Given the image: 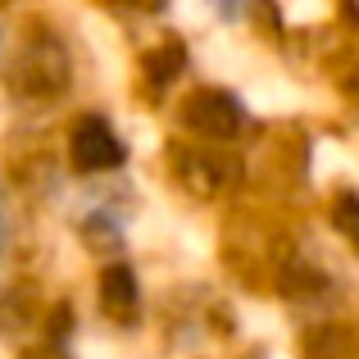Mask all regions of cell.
<instances>
[{
  "mask_svg": "<svg viewBox=\"0 0 359 359\" xmlns=\"http://www.w3.org/2000/svg\"><path fill=\"white\" fill-rule=\"evenodd\" d=\"M69 159L82 173H109V168H118L128 159V146H123L118 132L100 114H87V118L73 123V132H69Z\"/></svg>",
  "mask_w": 359,
  "mask_h": 359,
  "instance_id": "obj_1",
  "label": "cell"
},
{
  "mask_svg": "<svg viewBox=\"0 0 359 359\" xmlns=\"http://www.w3.org/2000/svg\"><path fill=\"white\" fill-rule=\"evenodd\" d=\"M182 123L191 132H201V137H210V141H232L241 132V105L228 96V91H214V87H201V91H191V96L182 100Z\"/></svg>",
  "mask_w": 359,
  "mask_h": 359,
  "instance_id": "obj_2",
  "label": "cell"
},
{
  "mask_svg": "<svg viewBox=\"0 0 359 359\" xmlns=\"http://www.w3.org/2000/svg\"><path fill=\"white\" fill-rule=\"evenodd\" d=\"M177 177L182 187H191L196 196H219L223 187H232L237 168L219 155V150H191V146H177Z\"/></svg>",
  "mask_w": 359,
  "mask_h": 359,
  "instance_id": "obj_3",
  "label": "cell"
},
{
  "mask_svg": "<svg viewBox=\"0 0 359 359\" xmlns=\"http://www.w3.org/2000/svg\"><path fill=\"white\" fill-rule=\"evenodd\" d=\"M100 309H105L114 323H137L141 314V296H137V278H132L128 264H109L100 273Z\"/></svg>",
  "mask_w": 359,
  "mask_h": 359,
  "instance_id": "obj_4",
  "label": "cell"
},
{
  "mask_svg": "<svg viewBox=\"0 0 359 359\" xmlns=\"http://www.w3.org/2000/svg\"><path fill=\"white\" fill-rule=\"evenodd\" d=\"M182 64H187L182 41H164L159 50H150V55H146V73H150V82H155V87H159V82H168L177 69H182Z\"/></svg>",
  "mask_w": 359,
  "mask_h": 359,
  "instance_id": "obj_5",
  "label": "cell"
},
{
  "mask_svg": "<svg viewBox=\"0 0 359 359\" xmlns=\"http://www.w3.org/2000/svg\"><path fill=\"white\" fill-rule=\"evenodd\" d=\"M332 223H337V232H341L346 241H355V245H359V196H355V191L337 196V205H332Z\"/></svg>",
  "mask_w": 359,
  "mask_h": 359,
  "instance_id": "obj_6",
  "label": "cell"
},
{
  "mask_svg": "<svg viewBox=\"0 0 359 359\" xmlns=\"http://www.w3.org/2000/svg\"><path fill=\"white\" fill-rule=\"evenodd\" d=\"M9 245V214H5V201H0V250Z\"/></svg>",
  "mask_w": 359,
  "mask_h": 359,
  "instance_id": "obj_7",
  "label": "cell"
},
{
  "mask_svg": "<svg viewBox=\"0 0 359 359\" xmlns=\"http://www.w3.org/2000/svg\"><path fill=\"white\" fill-rule=\"evenodd\" d=\"M355 96H359V78H355Z\"/></svg>",
  "mask_w": 359,
  "mask_h": 359,
  "instance_id": "obj_8",
  "label": "cell"
}]
</instances>
